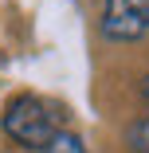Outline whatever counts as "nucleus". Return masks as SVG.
Instances as JSON below:
<instances>
[{"label": "nucleus", "instance_id": "20e7f679", "mask_svg": "<svg viewBox=\"0 0 149 153\" xmlns=\"http://www.w3.org/2000/svg\"><path fill=\"white\" fill-rule=\"evenodd\" d=\"M43 153H90V149H86V141H82L79 134H71V130H59Z\"/></svg>", "mask_w": 149, "mask_h": 153}, {"label": "nucleus", "instance_id": "f257e3e1", "mask_svg": "<svg viewBox=\"0 0 149 153\" xmlns=\"http://www.w3.org/2000/svg\"><path fill=\"white\" fill-rule=\"evenodd\" d=\"M59 130V114L36 94H16L4 106V134L24 149H47Z\"/></svg>", "mask_w": 149, "mask_h": 153}, {"label": "nucleus", "instance_id": "f03ea898", "mask_svg": "<svg viewBox=\"0 0 149 153\" xmlns=\"http://www.w3.org/2000/svg\"><path fill=\"white\" fill-rule=\"evenodd\" d=\"M102 36L118 43H133L149 36V0H106L102 4Z\"/></svg>", "mask_w": 149, "mask_h": 153}, {"label": "nucleus", "instance_id": "39448f33", "mask_svg": "<svg viewBox=\"0 0 149 153\" xmlns=\"http://www.w3.org/2000/svg\"><path fill=\"white\" fill-rule=\"evenodd\" d=\"M141 98H145V102H149V75H145V79H141Z\"/></svg>", "mask_w": 149, "mask_h": 153}, {"label": "nucleus", "instance_id": "7ed1b4c3", "mask_svg": "<svg viewBox=\"0 0 149 153\" xmlns=\"http://www.w3.org/2000/svg\"><path fill=\"white\" fill-rule=\"evenodd\" d=\"M126 145L133 153H149V114L133 118L130 126H126Z\"/></svg>", "mask_w": 149, "mask_h": 153}]
</instances>
